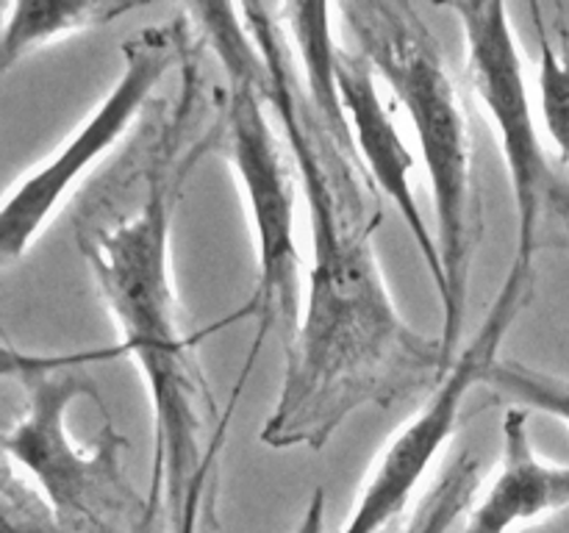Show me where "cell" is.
<instances>
[{
    "label": "cell",
    "mask_w": 569,
    "mask_h": 533,
    "mask_svg": "<svg viewBox=\"0 0 569 533\" xmlns=\"http://www.w3.org/2000/svg\"><path fill=\"white\" fill-rule=\"evenodd\" d=\"M264 70V94L309 203L311 264L287 348L281 392L259 439L270 450H322L365 409L433 392L448 372L442 342L415 331L383 278V220L350 125H333L306 92L278 9L239 6Z\"/></svg>",
    "instance_id": "6da1fadb"
},
{
    "label": "cell",
    "mask_w": 569,
    "mask_h": 533,
    "mask_svg": "<svg viewBox=\"0 0 569 533\" xmlns=\"http://www.w3.org/2000/svg\"><path fill=\"white\" fill-rule=\"evenodd\" d=\"M144 9L131 0H89V3H9L0 28V81L28 56L59 39L117 22L120 17Z\"/></svg>",
    "instance_id": "8fae6325"
},
{
    "label": "cell",
    "mask_w": 569,
    "mask_h": 533,
    "mask_svg": "<svg viewBox=\"0 0 569 533\" xmlns=\"http://www.w3.org/2000/svg\"><path fill=\"white\" fill-rule=\"evenodd\" d=\"M483 386L492 389L506 403L511 400L515 409L542 411L569 428V378L565 375H553V372L498 355L483 378Z\"/></svg>",
    "instance_id": "5bb4252c"
},
{
    "label": "cell",
    "mask_w": 569,
    "mask_h": 533,
    "mask_svg": "<svg viewBox=\"0 0 569 533\" xmlns=\"http://www.w3.org/2000/svg\"><path fill=\"white\" fill-rule=\"evenodd\" d=\"M187 39L181 28H144L122 44V70L92 114L0 200V272L17 264L44 231L76 183L139 120L161 78L178 64Z\"/></svg>",
    "instance_id": "52a82bcc"
},
{
    "label": "cell",
    "mask_w": 569,
    "mask_h": 533,
    "mask_svg": "<svg viewBox=\"0 0 569 533\" xmlns=\"http://www.w3.org/2000/svg\"><path fill=\"white\" fill-rule=\"evenodd\" d=\"M445 9L461 22L467 81L489 117L509 172L517 211L511 261L533 272L537 255L548 244L569 248V181L539 128L509 9L492 0H459Z\"/></svg>",
    "instance_id": "5b68a950"
},
{
    "label": "cell",
    "mask_w": 569,
    "mask_h": 533,
    "mask_svg": "<svg viewBox=\"0 0 569 533\" xmlns=\"http://www.w3.org/2000/svg\"><path fill=\"white\" fill-rule=\"evenodd\" d=\"M248 372H239L237 383L231 389V398H228L226 409L220 414V425H217L214 436H211L209 450H206L203 461H200V470L194 472L192 483H189L187 494H183V503L176 514V533H200V514H203V497L209 492V481H211V472H214L217 459H220V450L226 444L228 436V428H231L233 420V411H237L239 398L244 392V383H248Z\"/></svg>",
    "instance_id": "2e32d148"
},
{
    "label": "cell",
    "mask_w": 569,
    "mask_h": 533,
    "mask_svg": "<svg viewBox=\"0 0 569 533\" xmlns=\"http://www.w3.org/2000/svg\"><path fill=\"white\" fill-rule=\"evenodd\" d=\"M81 366L37 372L26 378V411L0 431V444L37 483L53 509L56 522L103 527L106 514L120 509L126 486L120 481V439L103 428L94 447L72 442L67 431V409L81 394H94Z\"/></svg>",
    "instance_id": "ba28073f"
},
{
    "label": "cell",
    "mask_w": 569,
    "mask_h": 533,
    "mask_svg": "<svg viewBox=\"0 0 569 533\" xmlns=\"http://www.w3.org/2000/svg\"><path fill=\"white\" fill-rule=\"evenodd\" d=\"M345 31L383 78L409 117L431 183L437 244L442 255V353L448 366L461 350L472 264L483 239L470 114L439 39L406 0H350L333 6Z\"/></svg>",
    "instance_id": "3957f363"
},
{
    "label": "cell",
    "mask_w": 569,
    "mask_h": 533,
    "mask_svg": "<svg viewBox=\"0 0 569 533\" xmlns=\"http://www.w3.org/2000/svg\"><path fill=\"white\" fill-rule=\"evenodd\" d=\"M533 28L539 39L537 120L556 161L569 170V44L553 42L545 28L542 6L533 3Z\"/></svg>",
    "instance_id": "7c38bea8"
},
{
    "label": "cell",
    "mask_w": 569,
    "mask_h": 533,
    "mask_svg": "<svg viewBox=\"0 0 569 533\" xmlns=\"http://www.w3.org/2000/svg\"><path fill=\"white\" fill-rule=\"evenodd\" d=\"M481 483V461L472 453H459L415 505L400 533H450V527L470 514Z\"/></svg>",
    "instance_id": "4fadbf2b"
},
{
    "label": "cell",
    "mask_w": 569,
    "mask_h": 533,
    "mask_svg": "<svg viewBox=\"0 0 569 533\" xmlns=\"http://www.w3.org/2000/svg\"><path fill=\"white\" fill-rule=\"evenodd\" d=\"M181 122L167 128L139 170L131 209H100L78 222V244L89 261L98 292L117 322L122 350L137 361L153 411V481L150 511L164 500L176 520L209 442L220 425L200 366V333H187L172 283V209L189 161L181 159ZM144 520V522H148Z\"/></svg>",
    "instance_id": "7a4b0ae2"
},
{
    "label": "cell",
    "mask_w": 569,
    "mask_h": 533,
    "mask_svg": "<svg viewBox=\"0 0 569 533\" xmlns=\"http://www.w3.org/2000/svg\"><path fill=\"white\" fill-rule=\"evenodd\" d=\"M53 509L0 444V533H56Z\"/></svg>",
    "instance_id": "9a60e30c"
},
{
    "label": "cell",
    "mask_w": 569,
    "mask_h": 533,
    "mask_svg": "<svg viewBox=\"0 0 569 533\" xmlns=\"http://www.w3.org/2000/svg\"><path fill=\"white\" fill-rule=\"evenodd\" d=\"M0 11H3V6H0Z\"/></svg>",
    "instance_id": "d6986e66"
},
{
    "label": "cell",
    "mask_w": 569,
    "mask_h": 533,
    "mask_svg": "<svg viewBox=\"0 0 569 533\" xmlns=\"http://www.w3.org/2000/svg\"><path fill=\"white\" fill-rule=\"evenodd\" d=\"M498 472L487 494L472 503L465 533H511L569 509V464H550L537 453L528 431V411L511 405L503 416Z\"/></svg>",
    "instance_id": "30bf717a"
},
{
    "label": "cell",
    "mask_w": 569,
    "mask_h": 533,
    "mask_svg": "<svg viewBox=\"0 0 569 533\" xmlns=\"http://www.w3.org/2000/svg\"><path fill=\"white\" fill-rule=\"evenodd\" d=\"M333 72H337L339 103H342L348 125L353 131L356 153H359L378 194L392 200L398 214L403 217L406 228L431 272L433 286L439 289L442 286V255H439L437 237L422 217L420 200H417L415 183H411V170H415L417 159L411 155L392 111L378 92L376 70L359 50L339 44Z\"/></svg>",
    "instance_id": "9c48e42d"
},
{
    "label": "cell",
    "mask_w": 569,
    "mask_h": 533,
    "mask_svg": "<svg viewBox=\"0 0 569 533\" xmlns=\"http://www.w3.org/2000/svg\"><path fill=\"white\" fill-rule=\"evenodd\" d=\"M117 355H126L122 344H111V348L76 350V353H28V350L11 348V344L0 342V375L20 378V381H26V378L37 375V372L61 370V366L106 364V361H114Z\"/></svg>",
    "instance_id": "e0dca14e"
},
{
    "label": "cell",
    "mask_w": 569,
    "mask_h": 533,
    "mask_svg": "<svg viewBox=\"0 0 569 533\" xmlns=\"http://www.w3.org/2000/svg\"><path fill=\"white\" fill-rule=\"evenodd\" d=\"M531 289L533 272L511 261L489 305L487 320L472 333L470 344L456 353L453 364L433 392L426 394L411 420L381 450L353 514L339 533H392L395 525L409 514L417 486L459 428L461 409L470 392L481 386L489 366L498 361L500 344L531 300Z\"/></svg>",
    "instance_id": "8992f818"
},
{
    "label": "cell",
    "mask_w": 569,
    "mask_h": 533,
    "mask_svg": "<svg viewBox=\"0 0 569 533\" xmlns=\"http://www.w3.org/2000/svg\"><path fill=\"white\" fill-rule=\"evenodd\" d=\"M209 37L222 72L226 105L220 117V148L248 200L256 242L253 294L226 320L211 322L203 333L222 331L233 322L253 320L256 336L248 353L259 355L276 325L298 328L303 311V255L298 248V167L281 128L272 122L264 94V70L256 42L244 28L239 6H189ZM289 333V339H292Z\"/></svg>",
    "instance_id": "277c9868"
},
{
    "label": "cell",
    "mask_w": 569,
    "mask_h": 533,
    "mask_svg": "<svg viewBox=\"0 0 569 533\" xmlns=\"http://www.w3.org/2000/svg\"><path fill=\"white\" fill-rule=\"evenodd\" d=\"M322 522H326V489L317 486L315 494L309 497L303 516H300L295 533H322Z\"/></svg>",
    "instance_id": "ac0fdd59"
}]
</instances>
